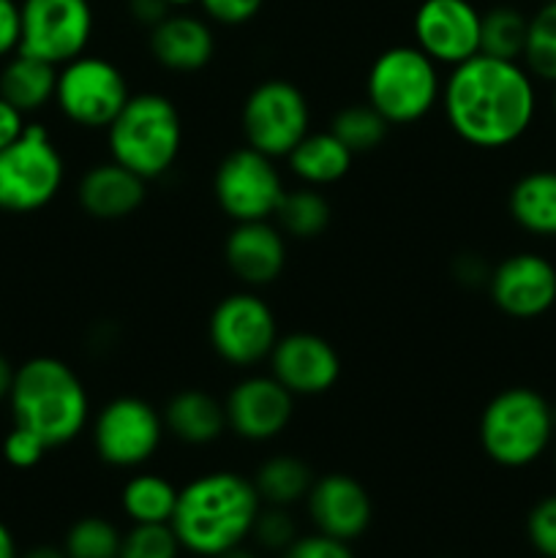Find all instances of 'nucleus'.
Instances as JSON below:
<instances>
[{
	"label": "nucleus",
	"mask_w": 556,
	"mask_h": 558,
	"mask_svg": "<svg viewBox=\"0 0 556 558\" xmlns=\"http://www.w3.org/2000/svg\"><path fill=\"white\" fill-rule=\"evenodd\" d=\"M556 434V409L529 387H510L488 401L480 417V447L505 469L537 461Z\"/></svg>",
	"instance_id": "39448f33"
},
{
	"label": "nucleus",
	"mask_w": 556,
	"mask_h": 558,
	"mask_svg": "<svg viewBox=\"0 0 556 558\" xmlns=\"http://www.w3.org/2000/svg\"><path fill=\"white\" fill-rule=\"evenodd\" d=\"M207 338L223 363L251 368L270 357L278 341V322L270 305L254 292H234L213 308Z\"/></svg>",
	"instance_id": "f8f14e48"
},
{
	"label": "nucleus",
	"mask_w": 556,
	"mask_h": 558,
	"mask_svg": "<svg viewBox=\"0 0 556 558\" xmlns=\"http://www.w3.org/2000/svg\"><path fill=\"white\" fill-rule=\"evenodd\" d=\"M512 221L540 238H556V172H529L510 189Z\"/></svg>",
	"instance_id": "393cba45"
},
{
	"label": "nucleus",
	"mask_w": 556,
	"mask_h": 558,
	"mask_svg": "<svg viewBox=\"0 0 556 558\" xmlns=\"http://www.w3.org/2000/svg\"><path fill=\"white\" fill-rule=\"evenodd\" d=\"M167 3H169V5H172V9H174V5H178V9H180V5H191V3H200V0H167Z\"/></svg>",
	"instance_id": "49530a36"
},
{
	"label": "nucleus",
	"mask_w": 556,
	"mask_h": 558,
	"mask_svg": "<svg viewBox=\"0 0 556 558\" xmlns=\"http://www.w3.org/2000/svg\"><path fill=\"white\" fill-rule=\"evenodd\" d=\"M76 196L87 216L98 221H123L145 202L147 180L118 161L96 163L80 180Z\"/></svg>",
	"instance_id": "aec40b11"
},
{
	"label": "nucleus",
	"mask_w": 556,
	"mask_h": 558,
	"mask_svg": "<svg viewBox=\"0 0 556 558\" xmlns=\"http://www.w3.org/2000/svg\"><path fill=\"white\" fill-rule=\"evenodd\" d=\"M488 292L501 314L512 319H537L556 303V267L545 256L521 251L494 267Z\"/></svg>",
	"instance_id": "2eb2a0df"
},
{
	"label": "nucleus",
	"mask_w": 556,
	"mask_h": 558,
	"mask_svg": "<svg viewBox=\"0 0 556 558\" xmlns=\"http://www.w3.org/2000/svg\"><path fill=\"white\" fill-rule=\"evenodd\" d=\"M442 109L463 142L499 150L527 134L537 96L532 76L518 60L478 52L452 65L450 76L442 82Z\"/></svg>",
	"instance_id": "f257e3e1"
},
{
	"label": "nucleus",
	"mask_w": 556,
	"mask_h": 558,
	"mask_svg": "<svg viewBox=\"0 0 556 558\" xmlns=\"http://www.w3.org/2000/svg\"><path fill=\"white\" fill-rule=\"evenodd\" d=\"M60 185L63 158L44 125H27L20 140L0 150V210H41L55 199Z\"/></svg>",
	"instance_id": "0eeeda50"
},
{
	"label": "nucleus",
	"mask_w": 556,
	"mask_h": 558,
	"mask_svg": "<svg viewBox=\"0 0 556 558\" xmlns=\"http://www.w3.org/2000/svg\"><path fill=\"white\" fill-rule=\"evenodd\" d=\"M309 131V101L292 82L265 80L245 98L243 134L254 150L270 158H287Z\"/></svg>",
	"instance_id": "1a4fd4ad"
},
{
	"label": "nucleus",
	"mask_w": 556,
	"mask_h": 558,
	"mask_svg": "<svg viewBox=\"0 0 556 558\" xmlns=\"http://www.w3.org/2000/svg\"><path fill=\"white\" fill-rule=\"evenodd\" d=\"M131 98L123 71L96 54H80L60 65L55 101L82 129H109Z\"/></svg>",
	"instance_id": "6e6552de"
},
{
	"label": "nucleus",
	"mask_w": 556,
	"mask_h": 558,
	"mask_svg": "<svg viewBox=\"0 0 556 558\" xmlns=\"http://www.w3.org/2000/svg\"><path fill=\"white\" fill-rule=\"evenodd\" d=\"M172 5L167 3V0H129V11L131 16H134V22H140V25L145 27H156L158 22L167 20L169 14H172Z\"/></svg>",
	"instance_id": "a19ab883"
},
{
	"label": "nucleus",
	"mask_w": 556,
	"mask_h": 558,
	"mask_svg": "<svg viewBox=\"0 0 556 558\" xmlns=\"http://www.w3.org/2000/svg\"><path fill=\"white\" fill-rule=\"evenodd\" d=\"M527 537L543 558H556V494L545 496L527 518Z\"/></svg>",
	"instance_id": "f704fd0d"
},
{
	"label": "nucleus",
	"mask_w": 556,
	"mask_h": 558,
	"mask_svg": "<svg viewBox=\"0 0 556 558\" xmlns=\"http://www.w3.org/2000/svg\"><path fill=\"white\" fill-rule=\"evenodd\" d=\"M47 450H49V447L44 445V441L38 439L36 434L20 428V425H14V430H11V434L5 436V441H3L5 461H9L11 466H16V469L36 466V463L41 461L44 452H47Z\"/></svg>",
	"instance_id": "e433bc0d"
},
{
	"label": "nucleus",
	"mask_w": 556,
	"mask_h": 558,
	"mask_svg": "<svg viewBox=\"0 0 556 558\" xmlns=\"http://www.w3.org/2000/svg\"><path fill=\"white\" fill-rule=\"evenodd\" d=\"M387 129H390V123H387L371 104H354V107L341 109L330 123L333 134H336L354 156L376 150V147L385 142Z\"/></svg>",
	"instance_id": "c756f323"
},
{
	"label": "nucleus",
	"mask_w": 556,
	"mask_h": 558,
	"mask_svg": "<svg viewBox=\"0 0 556 558\" xmlns=\"http://www.w3.org/2000/svg\"><path fill=\"white\" fill-rule=\"evenodd\" d=\"M529 16L512 5H496L480 16V52L501 60L523 58Z\"/></svg>",
	"instance_id": "cd10ccee"
},
{
	"label": "nucleus",
	"mask_w": 556,
	"mask_h": 558,
	"mask_svg": "<svg viewBox=\"0 0 556 558\" xmlns=\"http://www.w3.org/2000/svg\"><path fill=\"white\" fill-rule=\"evenodd\" d=\"M480 11L469 0H423L414 11V47L436 65H458L480 52Z\"/></svg>",
	"instance_id": "4468645a"
},
{
	"label": "nucleus",
	"mask_w": 556,
	"mask_h": 558,
	"mask_svg": "<svg viewBox=\"0 0 556 558\" xmlns=\"http://www.w3.org/2000/svg\"><path fill=\"white\" fill-rule=\"evenodd\" d=\"M0 558H20L16 556L14 537H11V532L5 529V523H0Z\"/></svg>",
	"instance_id": "c03bdc74"
},
{
	"label": "nucleus",
	"mask_w": 556,
	"mask_h": 558,
	"mask_svg": "<svg viewBox=\"0 0 556 558\" xmlns=\"http://www.w3.org/2000/svg\"><path fill=\"white\" fill-rule=\"evenodd\" d=\"M180 490L161 474H134L123 485L120 507L131 523H172Z\"/></svg>",
	"instance_id": "bb28decb"
},
{
	"label": "nucleus",
	"mask_w": 556,
	"mask_h": 558,
	"mask_svg": "<svg viewBox=\"0 0 556 558\" xmlns=\"http://www.w3.org/2000/svg\"><path fill=\"white\" fill-rule=\"evenodd\" d=\"M112 161L145 180L161 178L178 161L183 145L180 112L161 93H140L125 101L107 129Z\"/></svg>",
	"instance_id": "20e7f679"
},
{
	"label": "nucleus",
	"mask_w": 556,
	"mask_h": 558,
	"mask_svg": "<svg viewBox=\"0 0 556 558\" xmlns=\"http://www.w3.org/2000/svg\"><path fill=\"white\" fill-rule=\"evenodd\" d=\"M365 93L390 125L418 123L442 98L439 69L420 47H390L371 63Z\"/></svg>",
	"instance_id": "423d86ee"
},
{
	"label": "nucleus",
	"mask_w": 556,
	"mask_h": 558,
	"mask_svg": "<svg viewBox=\"0 0 556 558\" xmlns=\"http://www.w3.org/2000/svg\"><path fill=\"white\" fill-rule=\"evenodd\" d=\"M164 428L183 445H210L227 430L223 403L202 390H183L164 407Z\"/></svg>",
	"instance_id": "4be33fe9"
},
{
	"label": "nucleus",
	"mask_w": 556,
	"mask_h": 558,
	"mask_svg": "<svg viewBox=\"0 0 556 558\" xmlns=\"http://www.w3.org/2000/svg\"><path fill=\"white\" fill-rule=\"evenodd\" d=\"M164 417L147 401L120 396L109 401L93 423V450L114 469H136L156 456Z\"/></svg>",
	"instance_id": "ddd939ff"
},
{
	"label": "nucleus",
	"mask_w": 556,
	"mask_h": 558,
	"mask_svg": "<svg viewBox=\"0 0 556 558\" xmlns=\"http://www.w3.org/2000/svg\"><path fill=\"white\" fill-rule=\"evenodd\" d=\"M14 374H16V371L11 368L9 360H5L3 354H0V401L11 396V385H14Z\"/></svg>",
	"instance_id": "79ce46f5"
},
{
	"label": "nucleus",
	"mask_w": 556,
	"mask_h": 558,
	"mask_svg": "<svg viewBox=\"0 0 556 558\" xmlns=\"http://www.w3.org/2000/svg\"><path fill=\"white\" fill-rule=\"evenodd\" d=\"M150 52L161 69L191 74L205 69L216 52V38L210 25L200 16L169 14L150 27Z\"/></svg>",
	"instance_id": "412c9836"
},
{
	"label": "nucleus",
	"mask_w": 556,
	"mask_h": 558,
	"mask_svg": "<svg viewBox=\"0 0 556 558\" xmlns=\"http://www.w3.org/2000/svg\"><path fill=\"white\" fill-rule=\"evenodd\" d=\"M543 3H548V0H543Z\"/></svg>",
	"instance_id": "09e8293b"
},
{
	"label": "nucleus",
	"mask_w": 556,
	"mask_h": 558,
	"mask_svg": "<svg viewBox=\"0 0 556 558\" xmlns=\"http://www.w3.org/2000/svg\"><path fill=\"white\" fill-rule=\"evenodd\" d=\"M254 543L259 545L262 550H270V554H283L298 534V523L289 515V507H262L259 515H256L254 532H251Z\"/></svg>",
	"instance_id": "72a5a7b5"
},
{
	"label": "nucleus",
	"mask_w": 556,
	"mask_h": 558,
	"mask_svg": "<svg viewBox=\"0 0 556 558\" xmlns=\"http://www.w3.org/2000/svg\"><path fill=\"white\" fill-rule=\"evenodd\" d=\"M120 543H123V534L112 521L87 515L69 529L63 550L69 558H118Z\"/></svg>",
	"instance_id": "2f4dec72"
},
{
	"label": "nucleus",
	"mask_w": 556,
	"mask_h": 558,
	"mask_svg": "<svg viewBox=\"0 0 556 558\" xmlns=\"http://www.w3.org/2000/svg\"><path fill=\"white\" fill-rule=\"evenodd\" d=\"M287 161L294 178L303 180L311 189H322V185H333L347 178L349 169H352L354 153L333 131H322V134H311L309 131L294 145Z\"/></svg>",
	"instance_id": "5701e85b"
},
{
	"label": "nucleus",
	"mask_w": 556,
	"mask_h": 558,
	"mask_svg": "<svg viewBox=\"0 0 556 558\" xmlns=\"http://www.w3.org/2000/svg\"><path fill=\"white\" fill-rule=\"evenodd\" d=\"M270 374L294 398H314L333 390L341 376V357L316 332H289L276 341L270 352Z\"/></svg>",
	"instance_id": "f3484780"
},
{
	"label": "nucleus",
	"mask_w": 556,
	"mask_h": 558,
	"mask_svg": "<svg viewBox=\"0 0 556 558\" xmlns=\"http://www.w3.org/2000/svg\"><path fill=\"white\" fill-rule=\"evenodd\" d=\"M213 558H259V556H256L254 550L245 548V545H238V548H229V550H223V554H218Z\"/></svg>",
	"instance_id": "a18cd8bd"
},
{
	"label": "nucleus",
	"mask_w": 556,
	"mask_h": 558,
	"mask_svg": "<svg viewBox=\"0 0 556 558\" xmlns=\"http://www.w3.org/2000/svg\"><path fill=\"white\" fill-rule=\"evenodd\" d=\"M259 510L262 499L254 480L234 472H210L180 488L169 526L178 534L183 550L213 558L251 537Z\"/></svg>",
	"instance_id": "f03ea898"
},
{
	"label": "nucleus",
	"mask_w": 556,
	"mask_h": 558,
	"mask_svg": "<svg viewBox=\"0 0 556 558\" xmlns=\"http://www.w3.org/2000/svg\"><path fill=\"white\" fill-rule=\"evenodd\" d=\"M9 401L14 425L36 434L49 450L74 441L90 414L80 376L58 357H33L20 365Z\"/></svg>",
	"instance_id": "7ed1b4c3"
},
{
	"label": "nucleus",
	"mask_w": 556,
	"mask_h": 558,
	"mask_svg": "<svg viewBox=\"0 0 556 558\" xmlns=\"http://www.w3.org/2000/svg\"><path fill=\"white\" fill-rule=\"evenodd\" d=\"M25 129V114L16 107H11V104L0 96V150L9 147L14 140H20Z\"/></svg>",
	"instance_id": "ea45409f"
},
{
	"label": "nucleus",
	"mask_w": 556,
	"mask_h": 558,
	"mask_svg": "<svg viewBox=\"0 0 556 558\" xmlns=\"http://www.w3.org/2000/svg\"><path fill=\"white\" fill-rule=\"evenodd\" d=\"M281 232L292 234L298 240L319 238L330 223V202L311 185L287 191L276 210Z\"/></svg>",
	"instance_id": "c85d7f7f"
},
{
	"label": "nucleus",
	"mask_w": 556,
	"mask_h": 558,
	"mask_svg": "<svg viewBox=\"0 0 556 558\" xmlns=\"http://www.w3.org/2000/svg\"><path fill=\"white\" fill-rule=\"evenodd\" d=\"M20 49L31 58L65 65L85 54L93 36V9L87 0H22Z\"/></svg>",
	"instance_id": "9b49d317"
},
{
	"label": "nucleus",
	"mask_w": 556,
	"mask_h": 558,
	"mask_svg": "<svg viewBox=\"0 0 556 558\" xmlns=\"http://www.w3.org/2000/svg\"><path fill=\"white\" fill-rule=\"evenodd\" d=\"M22 16L14 0H0V58L20 49Z\"/></svg>",
	"instance_id": "58836bf2"
},
{
	"label": "nucleus",
	"mask_w": 556,
	"mask_h": 558,
	"mask_svg": "<svg viewBox=\"0 0 556 558\" xmlns=\"http://www.w3.org/2000/svg\"><path fill=\"white\" fill-rule=\"evenodd\" d=\"M314 485V472L309 463L294 456H273L256 469L254 488L259 494L262 505L292 507L309 496Z\"/></svg>",
	"instance_id": "a878e982"
},
{
	"label": "nucleus",
	"mask_w": 556,
	"mask_h": 558,
	"mask_svg": "<svg viewBox=\"0 0 556 558\" xmlns=\"http://www.w3.org/2000/svg\"><path fill=\"white\" fill-rule=\"evenodd\" d=\"M265 0H200L202 11L207 20L218 22V25H245L259 14Z\"/></svg>",
	"instance_id": "4c0bfd02"
},
{
	"label": "nucleus",
	"mask_w": 556,
	"mask_h": 558,
	"mask_svg": "<svg viewBox=\"0 0 556 558\" xmlns=\"http://www.w3.org/2000/svg\"><path fill=\"white\" fill-rule=\"evenodd\" d=\"M227 428L245 441H270L287 430L294 396L276 376H245L223 401Z\"/></svg>",
	"instance_id": "dca6fc26"
},
{
	"label": "nucleus",
	"mask_w": 556,
	"mask_h": 558,
	"mask_svg": "<svg viewBox=\"0 0 556 558\" xmlns=\"http://www.w3.org/2000/svg\"><path fill=\"white\" fill-rule=\"evenodd\" d=\"M55 87H58V65L25 52H16L0 74V96L22 114L36 112L52 101Z\"/></svg>",
	"instance_id": "b1692460"
},
{
	"label": "nucleus",
	"mask_w": 556,
	"mask_h": 558,
	"mask_svg": "<svg viewBox=\"0 0 556 558\" xmlns=\"http://www.w3.org/2000/svg\"><path fill=\"white\" fill-rule=\"evenodd\" d=\"M305 505H309V518L316 532L343 539V543L363 537L374 518V505L365 485L341 472L314 480Z\"/></svg>",
	"instance_id": "a211bd4d"
},
{
	"label": "nucleus",
	"mask_w": 556,
	"mask_h": 558,
	"mask_svg": "<svg viewBox=\"0 0 556 558\" xmlns=\"http://www.w3.org/2000/svg\"><path fill=\"white\" fill-rule=\"evenodd\" d=\"M20 558H69L63 548H55V545H36L27 554H22Z\"/></svg>",
	"instance_id": "37998d69"
},
{
	"label": "nucleus",
	"mask_w": 556,
	"mask_h": 558,
	"mask_svg": "<svg viewBox=\"0 0 556 558\" xmlns=\"http://www.w3.org/2000/svg\"><path fill=\"white\" fill-rule=\"evenodd\" d=\"M554 112H556V90H554Z\"/></svg>",
	"instance_id": "de8ad7c7"
},
{
	"label": "nucleus",
	"mask_w": 556,
	"mask_h": 558,
	"mask_svg": "<svg viewBox=\"0 0 556 558\" xmlns=\"http://www.w3.org/2000/svg\"><path fill=\"white\" fill-rule=\"evenodd\" d=\"M273 161L276 158L265 156L254 147H240L218 163L216 178H213V194H216L218 207L234 223L276 218L287 189H283V180Z\"/></svg>",
	"instance_id": "9d476101"
},
{
	"label": "nucleus",
	"mask_w": 556,
	"mask_h": 558,
	"mask_svg": "<svg viewBox=\"0 0 556 558\" xmlns=\"http://www.w3.org/2000/svg\"><path fill=\"white\" fill-rule=\"evenodd\" d=\"M523 60L534 76L556 82V0H548L529 16Z\"/></svg>",
	"instance_id": "7c9ffc66"
},
{
	"label": "nucleus",
	"mask_w": 556,
	"mask_h": 558,
	"mask_svg": "<svg viewBox=\"0 0 556 558\" xmlns=\"http://www.w3.org/2000/svg\"><path fill=\"white\" fill-rule=\"evenodd\" d=\"M278 558H354V554L349 548V543H343V539L314 532L294 539L283 554H278Z\"/></svg>",
	"instance_id": "c9c22d12"
},
{
	"label": "nucleus",
	"mask_w": 556,
	"mask_h": 558,
	"mask_svg": "<svg viewBox=\"0 0 556 558\" xmlns=\"http://www.w3.org/2000/svg\"><path fill=\"white\" fill-rule=\"evenodd\" d=\"M223 259L245 287H267L281 276L287 265V243L281 229L273 227L270 221L234 223L223 243Z\"/></svg>",
	"instance_id": "6ab92c4d"
},
{
	"label": "nucleus",
	"mask_w": 556,
	"mask_h": 558,
	"mask_svg": "<svg viewBox=\"0 0 556 558\" xmlns=\"http://www.w3.org/2000/svg\"><path fill=\"white\" fill-rule=\"evenodd\" d=\"M183 545L169 523H134L123 534L118 558H178Z\"/></svg>",
	"instance_id": "473e14b6"
}]
</instances>
